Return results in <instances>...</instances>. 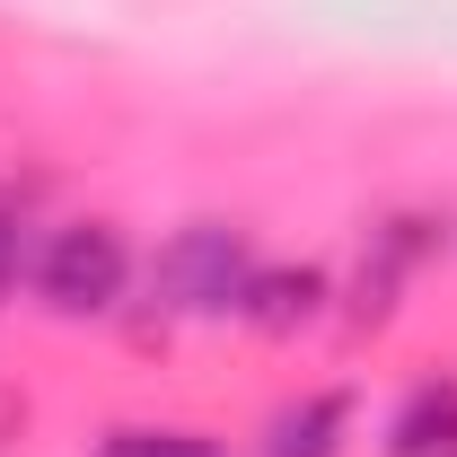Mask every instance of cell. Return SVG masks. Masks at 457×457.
<instances>
[{
    "label": "cell",
    "mask_w": 457,
    "mask_h": 457,
    "mask_svg": "<svg viewBox=\"0 0 457 457\" xmlns=\"http://www.w3.org/2000/svg\"><path fill=\"white\" fill-rule=\"evenodd\" d=\"M246 282H255V255H246V237L220 220L185 228L168 255H159V290H168L185 317H228L237 299H246Z\"/></svg>",
    "instance_id": "6da1fadb"
},
{
    "label": "cell",
    "mask_w": 457,
    "mask_h": 457,
    "mask_svg": "<svg viewBox=\"0 0 457 457\" xmlns=\"http://www.w3.org/2000/svg\"><path fill=\"white\" fill-rule=\"evenodd\" d=\"M132 273V255H123V237L114 228H62L54 246H45V299L71 308V317H88V308H114V290Z\"/></svg>",
    "instance_id": "7a4b0ae2"
},
{
    "label": "cell",
    "mask_w": 457,
    "mask_h": 457,
    "mask_svg": "<svg viewBox=\"0 0 457 457\" xmlns=\"http://www.w3.org/2000/svg\"><path fill=\"white\" fill-rule=\"evenodd\" d=\"M317 299H326V273H308V264H273V273H255V282H246L237 317H246V326H264V335H290V326H308V317H317Z\"/></svg>",
    "instance_id": "3957f363"
},
{
    "label": "cell",
    "mask_w": 457,
    "mask_h": 457,
    "mask_svg": "<svg viewBox=\"0 0 457 457\" xmlns=\"http://www.w3.org/2000/svg\"><path fill=\"white\" fill-rule=\"evenodd\" d=\"M387 449H396V457H449L457 449V387H422V396L396 413Z\"/></svg>",
    "instance_id": "277c9868"
},
{
    "label": "cell",
    "mask_w": 457,
    "mask_h": 457,
    "mask_svg": "<svg viewBox=\"0 0 457 457\" xmlns=\"http://www.w3.org/2000/svg\"><path fill=\"white\" fill-rule=\"evenodd\" d=\"M335 431H343V396H308L299 413L273 422V457H335Z\"/></svg>",
    "instance_id": "5b68a950"
},
{
    "label": "cell",
    "mask_w": 457,
    "mask_h": 457,
    "mask_svg": "<svg viewBox=\"0 0 457 457\" xmlns=\"http://www.w3.org/2000/svg\"><path fill=\"white\" fill-rule=\"evenodd\" d=\"M106 457H212V440H194V431H123Z\"/></svg>",
    "instance_id": "8992f818"
},
{
    "label": "cell",
    "mask_w": 457,
    "mask_h": 457,
    "mask_svg": "<svg viewBox=\"0 0 457 457\" xmlns=\"http://www.w3.org/2000/svg\"><path fill=\"white\" fill-rule=\"evenodd\" d=\"M18 282V220H0V290Z\"/></svg>",
    "instance_id": "52a82bcc"
}]
</instances>
